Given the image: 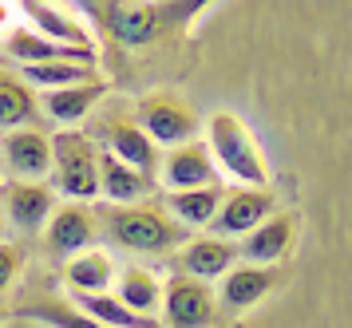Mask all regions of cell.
I'll list each match as a JSON object with an SVG mask.
<instances>
[{"label": "cell", "instance_id": "1", "mask_svg": "<svg viewBox=\"0 0 352 328\" xmlns=\"http://www.w3.org/2000/svg\"><path fill=\"white\" fill-rule=\"evenodd\" d=\"M99 241L131 257H166L182 250L190 234L178 226L159 198L135 206H99Z\"/></svg>", "mask_w": 352, "mask_h": 328}, {"label": "cell", "instance_id": "2", "mask_svg": "<svg viewBox=\"0 0 352 328\" xmlns=\"http://www.w3.org/2000/svg\"><path fill=\"white\" fill-rule=\"evenodd\" d=\"M206 151L218 166L222 182H238L245 190H270L273 186V171L261 146H257L250 123L234 115V111H214L206 119Z\"/></svg>", "mask_w": 352, "mask_h": 328}, {"label": "cell", "instance_id": "3", "mask_svg": "<svg viewBox=\"0 0 352 328\" xmlns=\"http://www.w3.org/2000/svg\"><path fill=\"white\" fill-rule=\"evenodd\" d=\"M99 142L87 131H52V190L60 202H99Z\"/></svg>", "mask_w": 352, "mask_h": 328}, {"label": "cell", "instance_id": "4", "mask_svg": "<svg viewBox=\"0 0 352 328\" xmlns=\"http://www.w3.org/2000/svg\"><path fill=\"white\" fill-rule=\"evenodd\" d=\"M87 135L99 142L103 155L119 158V162H127V166H135V171H143V174H159L162 151L146 139V131L139 127V119H135V107L111 103V107L96 111Z\"/></svg>", "mask_w": 352, "mask_h": 328}, {"label": "cell", "instance_id": "5", "mask_svg": "<svg viewBox=\"0 0 352 328\" xmlns=\"http://www.w3.org/2000/svg\"><path fill=\"white\" fill-rule=\"evenodd\" d=\"M87 12L107 24V36L115 44L151 47L175 28L178 16H194L202 8H194V4H178V8L175 4H99V8H87Z\"/></svg>", "mask_w": 352, "mask_h": 328}, {"label": "cell", "instance_id": "6", "mask_svg": "<svg viewBox=\"0 0 352 328\" xmlns=\"http://www.w3.org/2000/svg\"><path fill=\"white\" fill-rule=\"evenodd\" d=\"M135 107V119L139 127L146 131V139L155 142L159 151H175L182 142H194L198 139V131H202V119H198V111L182 99L178 91H146L139 103H131Z\"/></svg>", "mask_w": 352, "mask_h": 328}, {"label": "cell", "instance_id": "7", "mask_svg": "<svg viewBox=\"0 0 352 328\" xmlns=\"http://www.w3.org/2000/svg\"><path fill=\"white\" fill-rule=\"evenodd\" d=\"M48 178H52L48 127L28 123L0 135V182H48Z\"/></svg>", "mask_w": 352, "mask_h": 328}, {"label": "cell", "instance_id": "8", "mask_svg": "<svg viewBox=\"0 0 352 328\" xmlns=\"http://www.w3.org/2000/svg\"><path fill=\"white\" fill-rule=\"evenodd\" d=\"M44 253H48L56 265H64L80 253L96 250L99 245V206H87V202H60L56 214L48 218L44 226Z\"/></svg>", "mask_w": 352, "mask_h": 328}, {"label": "cell", "instance_id": "9", "mask_svg": "<svg viewBox=\"0 0 352 328\" xmlns=\"http://www.w3.org/2000/svg\"><path fill=\"white\" fill-rule=\"evenodd\" d=\"M218 293L214 285L194 281L186 273H175L162 281V309L159 325L162 328H214L218 325Z\"/></svg>", "mask_w": 352, "mask_h": 328}, {"label": "cell", "instance_id": "10", "mask_svg": "<svg viewBox=\"0 0 352 328\" xmlns=\"http://www.w3.org/2000/svg\"><path fill=\"white\" fill-rule=\"evenodd\" d=\"M56 206H60V194L52 190V182H0L4 226L16 237H40Z\"/></svg>", "mask_w": 352, "mask_h": 328}, {"label": "cell", "instance_id": "11", "mask_svg": "<svg viewBox=\"0 0 352 328\" xmlns=\"http://www.w3.org/2000/svg\"><path fill=\"white\" fill-rule=\"evenodd\" d=\"M155 182H159L166 194L226 186L222 178H218V166H214V158H210V151H206V142H202V139L182 142V146H175V151H162Z\"/></svg>", "mask_w": 352, "mask_h": 328}, {"label": "cell", "instance_id": "12", "mask_svg": "<svg viewBox=\"0 0 352 328\" xmlns=\"http://www.w3.org/2000/svg\"><path fill=\"white\" fill-rule=\"evenodd\" d=\"M20 24L32 28L36 36H44L48 44L96 60V40H91L87 24L80 20V12H72L64 4H20Z\"/></svg>", "mask_w": 352, "mask_h": 328}, {"label": "cell", "instance_id": "13", "mask_svg": "<svg viewBox=\"0 0 352 328\" xmlns=\"http://www.w3.org/2000/svg\"><path fill=\"white\" fill-rule=\"evenodd\" d=\"M277 214V198L273 190H245V186H226L222 206H218V218L210 226V234L226 237V241H238L250 237L265 218Z\"/></svg>", "mask_w": 352, "mask_h": 328}, {"label": "cell", "instance_id": "14", "mask_svg": "<svg viewBox=\"0 0 352 328\" xmlns=\"http://www.w3.org/2000/svg\"><path fill=\"white\" fill-rule=\"evenodd\" d=\"M277 285H281V269L277 265H250V261H238V265L218 281V309H222V313H245V309L261 305Z\"/></svg>", "mask_w": 352, "mask_h": 328}, {"label": "cell", "instance_id": "15", "mask_svg": "<svg viewBox=\"0 0 352 328\" xmlns=\"http://www.w3.org/2000/svg\"><path fill=\"white\" fill-rule=\"evenodd\" d=\"M241 261L238 241H226L218 234H194L178 250V273H186L194 281H222L230 269Z\"/></svg>", "mask_w": 352, "mask_h": 328}, {"label": "cell", "instance_id": "16", "mask_svg": "<svg viewBox=\"0 0 352 328\" xmlns=\"http://www.w3.org/2000/svg\"><path fill=\"white\" fill-rule=\"evenodd\" d=\"M107 95V83L96 79V83H80V87H64V91H48L40 95V115L52 119V131H80V123H87L99 111Z\"/></svg>", "mask_w": 352, "mask_h": 328}, {"label": "cell", "instance_id": "17", "mask_svg": "<svg viewBox=\"0 0 352 328\" xmlns=\"http://www.w3.org/2000/svg\"><path fill=\"white\" fill-rule=\"evenodd\" d=\"M293 241H297V221H293L289 210H277L250 237H241L238 253H241V261H250V265H277L281 269V261L293 253Z\"/></svg>", "mask_w": 352, "mask_h": 328}, {"label": "cell", "instance_id": "18", "mask_svg": "<svg viewBox=\"0 0 352 328\" xmlns=\"http://www.w3.org/2000/svg\"><path fill=\"white\" fill-rule=\"evenodd\" d=\"M115 277H119V265L107 250H87L80 257H72L60 265V281L72 297H99V293H111Z\"/></svg>", "mask_w": 352, "mask_h": 328}, {"label": "cell", "instance_id": "19", "mask_svg": "<svg viewBox=\"0 0 352 328\" xmlns=\"http://www.w3.org/2000/svg\"><path fill=\"white\" fill-rule=\"evenodd\" d=\"M155 174H143L127 166V162H119V158L103 155L99 158V198L103 206H135V202H146V198H155Z\"/></svg>", "mask_w": 352, "mask_h": 328}, {"label": "cell", "instance_id": "20", "mask_svg": "<svg viewBox=\"0 0 352 328\" xmlns=\"http://www.w3.org/2000/svg\"><path fill=\"white\" fill-rule=\"evenodd\" d=\"M226 186H206V190H182V194H166L162 206L166 214L186 230V234H210V226L218 218V206H222Z\"/></svg>", "mask_w": 352, "mask_h": 328}, {"label": "cell", "instance_id": "21", "mask_svg": "<svg viewBox=\"0 0 352 328\" xmlns=\"http://www.w3.org/2000/svg\"><path fill=\"white\" fill-rule=\"evenodd\" d=\"M162 281L155 269L146 265H127L119 269V277H115V297L127 305L131 313L146 316V320H155L159 325V309H162Z\"/></svg>", "mask_w": 352, "mask_h": 328}, {"label": "cell", "instance_id": "22", "mask_svg": "<svg viewBox=\"0 0 352 328\" xmlns=\"http://www.w3.org/2000/svg\"><path fill=\"white\" fill-rule=\"evenodd\" d=\"M28 123H40V95L20 79L16 67L0 63V135Z\"/></svg>", "mask_w": 352, "mask_h": 328}, {"label": "cell", "instance_id": "23", "mask_svg": "<svg viewBox=\"0 0 352 328\" xmlns=\"http://www.w3.org/2000/svg\"><path fill=\"white\" fill-rule=\"evenodd\" d=\"M20 79L32 87L36 95H48V91H64V87H80V83H96L99 67L96 63H36V67H16Z\"/></svg>", "mask_w": 352, "mask_h": 328}, {"label": "cell", "instance_id": "24", "mask_svg": "<svg viewBox=\"0 0 352 328\" xmlns=\"http://www.w3.org/2000/svg\"><path fill=\"white\" fill-rule=\"evenodd\" d=\"M16 316L24 320H40V325L48 328H103L99 320L76 309V300H60V297H40V300H28V305H20Z\"/></svg>", "mask_w": 352, "mask_h": 328}, {"label": "cell", "instance_id": "25", "mask_svg": "<svg viewBox=\"0 0 352 328\" xmlns=\"http://www.w3.org/2000/svg\"><path fill=\"white\" fill-rule=\"evenodd\" d=\"M76 309L99 320L103 328H159L155 320H146V316L131 313L123 300L115 297V293H99V297H76Z\"/></svg>", "mask_w": 352, "mask_h": 328}, {"label": "cell", "instance_id": "26", "mask_svg": "<svg viewBox=\"0 0 352 328\" xmlns=\"http://www.w3.org/2000/svg\"><path fill=\"white\" fill-rule=\"evenodd\" d=\"M20 273H24V245L20 241H0V297L20 281Z\"/></svg>", "mask_w": 352, "mask_h": 328}, {"label": "cell", "instance_id": "27", "mask_svg": "<svg viewBox=\"0 0 352 328\" xmlns=\"http://www.w3.org/2000/svg\"><path fill=\"white\" fill-rule=\"evenodd\" d=\"M20 28V4H4L0 0V44Z\"/></svg>", "mask_w": 352, "mask_h": 328}, {"label": "cell", "instance_id": "28", "mask_svg": "<svg viewBox=\"0 0 352 328\" xmlns=\"http://www.w3.org/2000/svg\"><path fill=\"white\" fill-rule=\"evenodd\" d=\"M4 234H8V226H4V210H0V241H4Z\"/></svg>", "mask_w": 352, "mask_h": 328}, {"label": "cell", "instance_id": "29", "mask_svg": "<svg viewBox=\"0 0 352 328\" xmlns=\"http://www.w3.org/2000/svg\"><path fill=\"white\" fill-rule=\"evenodd\" d=\"M0 325H4V305H0Z\"/></svg>", "mask_w": 352, "mask_h": 328}]
</instances>
